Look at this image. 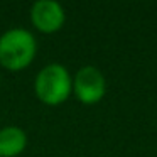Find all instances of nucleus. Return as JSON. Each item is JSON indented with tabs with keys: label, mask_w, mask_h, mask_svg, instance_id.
<instances>
[{
	"label": "nucleus",
	"mask_w": 157,
	"mask_h": 157,
	"mask_svg": "<svg viewBox=\"0 0 157 157\" xmlns=\"http://www.w3.org/2000/svg\"><path fill=\"white\" fill-rule=\"evenodd\" d=\"M37 42L32 32L14 27L0 36V66L9 71H22L36 58Z\"/></svg>",
	"instance_id": "1"
},
{
	"label": "nucleus",
	"mask_w": 157,
	"mask_h": 157,
	"mask_svg": "<svg viewBox=\"0 0 157 157\" xmlns=\"http://www.w3.org/2000/svg\"><path fill=\"white\" fill-rule=\"evenodd\" d=\"M36 96L49 106L61 105L73 91V78L63 64L52 63L37 73L34 81Z\"/></svg>",
	"instance_id": "2"
},
{
	"label": "nucleus",
	"mask_w": 157,
	"mask_h": 157,
	"mask_svg": "<svg viewBox=\"0 0 157 157\" xmlns=\"http://www.w3.org/2000/svg\"><path fill=\"white\" fill-rule=\"evenodd\" d=\"M106 90V83L101 71L95 66H85L76 73L73 79V91L76 98L85 105L98 103L103 98Z\"/></svg>",
	"instance_id": "3"
},
{
	"label": "nucleus",
	"mask_w": 157,
	"mask_h": 157,
	"mask_svg": "<svg viewBox=\"0 0 157 157\" xmlns=\"http://www.w3.org/2000/svg\"><path fill=\"white\" fill-rule=\"evenodd\" d=\"M31 21L39 32L52 34L63 27L66 14L61 4L54 0H39L31 7Z\"/></svg>",
	"instance_id": "4"
},
{
	"label": "nucleus",
	"mask_w": 157,
	"mask_h": 157,
	"mask_svg": "<svg viewBox=\"0 0 157 157\" xmlns=\"http://www.w3.org/2000/svg\"><path fill=\"white\" fill-rule=\"evenodd\" d=\"M27 147V133L15 125L0 130V157H17Z\"/></svg>",
	"instance_id": "5"
}]
</instances>
